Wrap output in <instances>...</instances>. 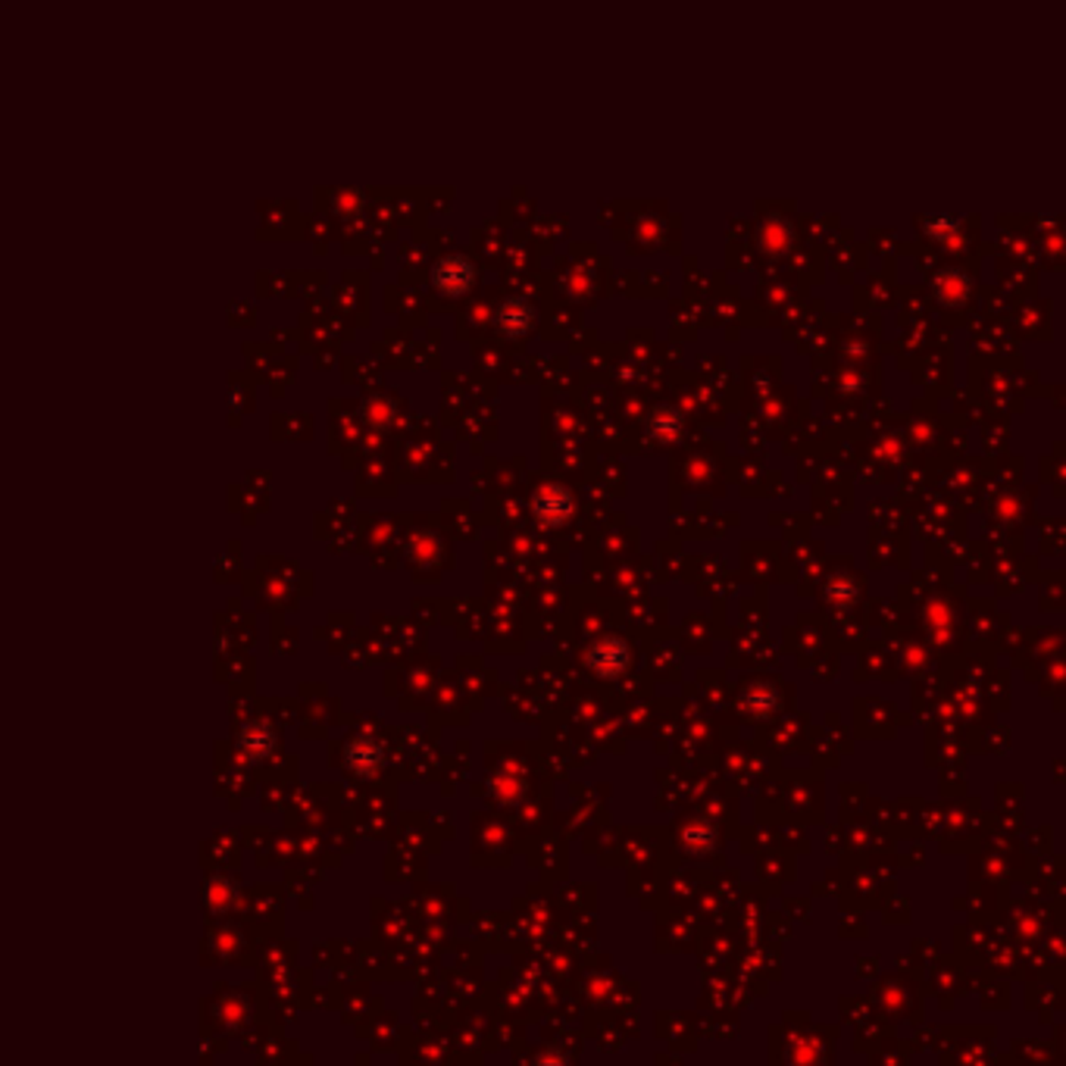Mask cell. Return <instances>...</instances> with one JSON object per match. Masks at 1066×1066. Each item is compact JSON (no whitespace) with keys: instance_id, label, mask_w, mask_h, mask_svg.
I'll use <instances>...</instances> for the list:
<instances>
[{"instance_id":"1","label":"cell","mask_w":1066,"mask_h":1066,"mask_svg":"<svg viewBox=\"0 0 1066 1066\" xmlns=\"http://www.w3.org/2000/svg\"><path fill=\"white\" fill-rule=\"evenodd\" d=\"M535 519L548 529H560L575 510V497L570 488H563L560 482H545L532 497Z\"/></svg>"},{"instance_id":"3","label":"cell","mask_w":1066,"mask_h":1066,"mask_svg":"<svg viewBox=\"0 0 1066 1066\" xmlns=\"http://www.w3.org/2000/svg\"><path fill=\"white\" fill-rule=\"evenodd\" d=\"M494 326H497V332H501L504 338H514V341L529 338V332H532V326H535V310L526 304V300H523V297H510L504 307H497Z\"/></svg>"},{"instance_id":"2","label":"cell","mask_w":1066,"mask_h":1066,"mask_svg":"<svg viewBox=\"0 0 1066 1066\" xmlns=\"http://www.w3.org/2000/svg\"><path fill=\"white\" fill-rule=\"evenodd\" d=\"M473 282H475V266L470 263V257H463V254H448V257H441L432 266V285H435V292H441V295H448V297L466 295V292L473 288Z\"/></svg>"}]
</instances>
